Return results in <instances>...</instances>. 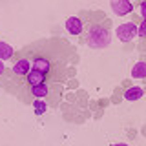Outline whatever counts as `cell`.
<instances>
[{"instance_id": "cell-6", "label": "cell", "mask_w": 146, "mask_h": 146, "mask_svg": "<svg viewBox=\"0 0 146 146\" xmlns=\"http://www.w3.org/2000/svg\"><path fill=\"white\" fill-rule=\"evenodd\" d=\"M66 29H68V33H71V35H82L84 26H82L79 17H70L66 20Z\"/></svg>"}, {"instance_id": "cell-5", "label": "cell", "mask_w": 146, "mask_h": 146, "mask_svg": "<svg viewBox=\"0 0 146 146\" xmlns=\"http://www.w3.org/2000/svg\"><path fill=\"white\" fill-rule=\"evenodd\" d=\"M26 82L33 88V86H38V84H44V82H48V77L44 75V73H40V71H36V70H31L27 75L24 77Z\"/></svg>"}, {"instance_id": "cell-2", "label": "cell", "mask_w": 146, "mask_h": 146, "mask_svg": "<svg viewBox=\"0 0 146 146\" xmlns=\"http://www.w3.org/2000/svg\"><path fill=\"white\" fill-rule=\"evenodd\" d=\"M31 70H36V71L44 73V75L49 79L51 73H53V70H55V66H53V62H51L49 57L36 53V55H33V58H31Z\"/></svg>"}, {"instance_id": "cell-14", "label": "cell", "mask_w": 146, "mask_h": 146, "mask_svg": "<svg viewBox=\"0 0 146 146\" xmlns=\"http://www.w3.org/2000/svg\"><path fill=\"white\" fill-rule=\"evenodd\" d=\"M139 11H141V15H143V18H146V2L139 4Z\"/></svg>"}, {"instance_id": "cell-8", "label": "cell", "mask_w": 146, "mask_h": 146, "mask_svg": "<svg viewBox=\"0 0 146 146\" xmlns=\"http://www.w3.org/2000/svg\"><path fill=\"white\" fill-rule=\"evenodd\" d=\"M29 91H31V95H33L35 99H46L49 95V84H48V82H44V84L33 86Z\"/></svg>"}, {"instance_id": "cell-3", "label": "cell", "mask_w": 146, "mask_h": 146, "mask_svg": "<svg viewBox=\"0 0 146 146\" xmlns=\"http://www.w3.org/2000/svg\"><path fill=\"white\" fill-rule=\"evenodd\" d=\"M117 36H119V40H122V42H130V40H133L137 36V26L133 24V22L121 24L117 27Z\"/></svg>"}, {"instance_id": "cell-9", "label": "cell", "mask_w": 146, "mask_h": 146, "mask_svg": "<svg viewBox=\"0 0 146 146\" xmlns=\"http://www.w3.org/2000/svg\"><path fill=\"white\" fill-rule=\"evenodd\" d=\"M144 95V90L141 88V86H131L130 90H126V93H124V99L126 100H137V99H141Z\"/></svg>"}, {"instance_id": "cell-7", "label": "cell", "mask_w": 146, "mask_h": 146, "mask_svg": "<svg viewBox=\"0 0 146 146\" xmlns=\"http://www.w3.org/2000/svg\"><path fill=\"white\" fill-rule=\"evenodd\" d=\"M29 71H31V66H29V60H27V58H18L15 62V66H13V73H15L17 77H26Z\"/></svg>"}, {"instance_id": "cell-4", "label": "cell", "mask_w": 146, "mask_h": 146, "mask_svg": "<svg viewBox=\"0 0 146 146\" xmlns=\"http://www.w3.org/2000/svg\"><path fill=\"white\" fill-rule=\"evenodd\" d=\"M110 6H111V9L117 13L119 17H124V15H128V13L133 11V4L128 2V0H111Z\"/></svg>"}, {"instance_id": "cell-15", "label": "cell", "mask_w": 146, "mask_h": 146, "mask_svg": "<svg viewBox=\"0 0 146 146\" xmlns=\"http://www.w3.org/2000/svg\"><path fill=\"white\" fill-rule=\"evenodd\" d=\"M4 71H6V66H4V62L0 60V75H4Z\"/></svg>"}, {"instance_id": "cell-12", "label": "cell", "mask_w": 146, "mask_h": 146, "mask_svg": "<svg viewBox=\"0 0 146 146\" xmlns=\"http://www.w3.org/2000/svg\"><path fill=\"white\" fill-rule=\"evenodd\" d=\"M33 108H35V113H36V115H42L46 110H48V104H46L42 99H36L35 102H33Z\"/></svg>"}, {"instance_id": "cell-10", "label": "cell", "mask_w": 146, "mask_h": 146, "mask_svg": "<svg viewBox=\"0 0 146 146\" xmlns=\"http://www.w3.org/2000/svg\"><path fill=\"white\" fill-rule=\"evenodd\" d=\"M13 55H15V49L11 48L7 42H0V60H7V58H11Z\"/></svg>"}, {"instance_id": "cell-16", "label": "cell", "mask_w": 146, "mask_h": 146, "mask_svg": "<svg viewBox=\"0 0 146 146\" xmlns=\"http://www.w3.org/2000/svg\"><path fill=\"white\" fill-rule=\"evenodd\" d=\"M111 146H128V144H121V143H119V144H111Z\"/></svg>"}, {"instance_id": "cell-13", "label": "cell", "mask_w": 146, "mask_h": 146, "mask_svg": "<svg viewBox=\"0 0 146 146\" xmlns=\"http://www.w3.org/2000/svg\"><path fill=\"white\" fill-rule=\"evenodd\" d=\"M137 35H139L141 38H146V18H143V24L137 27Z\"/></svg>"}, {"instance_id": "cell-1", "label": "cell", "mask_w": 146, "mask_h": 146, "mask_svg": "<svg viewBox=\"0 0 146 146\" xmlns=\"http://www.w3.org/2000/svg\"><path fill=\"white\" fill-rule=\"evenodd\" d=\"M111 27L110 20L104 17V13H91L86 17V26L82 31V44L90 46L93 49H102L110 44L111 38Z\"/></svg>"}, {"instance_id": "cell-11", "label": "cell", "mask_w": 146, "mask_h": 146, "mask_svg": "<svg viewBox=\"0 0 146 146\" xmlns=\"http://www.w3.org/2000/svg\"><path fill=\"white\" fill-rule=\"evenodd\" d=\"M131 77L133 79H144L146 77V62H137L131 70Z\"/></svg>"}]
</instances>
